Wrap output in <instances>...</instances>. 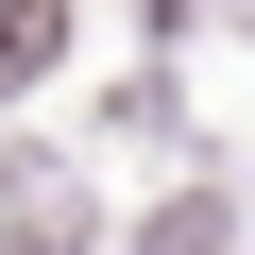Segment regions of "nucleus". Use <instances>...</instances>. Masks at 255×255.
Instances as JSON below:
<instances>
[{"label": "nucleus", "mask_w": 255, "mask_h": 255, "mask_svg": "<svg viewBox=\"0 0 255 255\" xmlns=\"http://www.w3.org/2000/svg\"><path fill=\"white\" fill-rule=\"evenodd\" d=\"M51 68V0H0V85H34Z\"/></svg>", "instance_id": "nucleus-1"}, {"label": "nucleus", "mask_w": 255, "mask_h": 255, "mask_svg": "<svg viewBox=\"0 0 255 255\" xmlns=\"http://www.w3.org/2000/svg\"><path fill=\"white\" fill-rule=\"evenodd\" d=\"M153 255H221V204H170V221H153Z\"/></svg>", "instance_id": "nucleus-2"}]
</instances>
